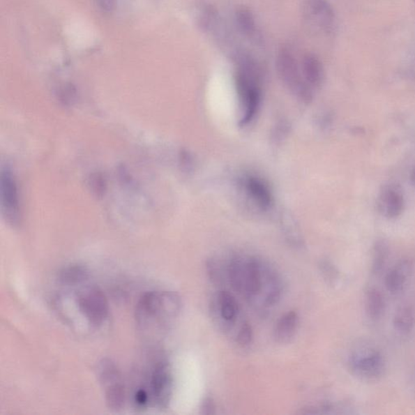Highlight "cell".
Here are the masks:
<instances>
[{
  "mask_svg": "<svg viewBox=\"0 0 415 415\" xmlns=\"http://www.w3.org/2000/svg\"><path fill=\"white\" fill-rule=\"evenodd\" d=\"M182 300L173 292H149L137 305L135 318L139 331L146 338L157 337L181 311Z\"/></svg>",
  "mask_w": 415,
  "mask_h": 415,
  "instance_id": "1",
  "label": "cell"
},
{
  "mask_svg": "<svg viewBox=\"0 0 415 415\" xmlns=\"http://www.w3.org/2000/svg\"><path fill=\"white\" fill-rule=\"evenodd\" d=\"M261 69L254 59L246 54L236 58L234 81L243 109L240 126H245L256 116L261 104Z\"/></svg>",
  "mask_w": 415,
  "mask_h": 415,
  "instance_id": "2",
  "label": "cell"
},
{
  "mask_svg": "<svg viewBox=\"0 0 415 415\" xmlns=\"http://www.w3.org/2000/svg\"><path fill=\"white\" fill-rule=\"evenodd\" d=\"M277 69L280 78L296 97L304 103L312 100V88L309 86L300 70L296 57L291 48L280 49L277 57Z\"/></svg>",
  "mask_w": 415,
  "mask_h": 415,
  "instance_id": "3",
  "label": "cell"
},
{
  "mask_svg": "<svg viewBox=\"0 0 415 415\" xmlns=\"http://www.w3.org/2000/svg\"><path fill=\"white\" fill-rule=\"evenodd\" d=\"M76 303L80 314L90 326H102L109 316V303L101 289L94 285L82 287L76 294Z\"/></svg>",
  "mask_w": 415,
  "mask_h": 415,
  "instance_id": "4",
  "label": "cell"
},
{
  "mask_svg": "<svg viewBox=\"0 0 415 415\" xmlns=\"http://www.w3.org/2000/svg\"><path fill=\"white\" fill-rule=\"evenodd\" d=\"M146 383L138 388L146 393L149 405L153 404L161 409L167 407L171 402L173 388L172 375L168 363L165 361L155 363L149 371Z\"/></svg>",
  "mask_w": 415,
  "mask_h": 415,
  "instance_id": "5",
  "label": "cell"
},
{
  "mask_svg": "<svg viewBox=\"0 0 415 415\" xmlns=\"http://www.w3.org/2000/svg\"><path fill=\"white\" fill-rule=\"evenodd\" d=\"M348 363L354 376L368 382L377 381L386 369L382 353L372 347L354 349L349 357Z\"/></svg>",
  "mask_w": 415,
  "mask_h": 415,
  "instance_id": "6",
  "label": "cell"
},
{
  "mask_svg": "<svg viewBox=\"0 0 415 415\" xmlns=\"http://www.w3.org/2000/svg\"><path fill=\"white\" fill-rule=\"evenodd\" d=\"M98 376L109 408L114 411L121 409L126 399V391L121 372L116 365L111 360H103L98 366Z\"/></svg>",
  "mask_w": 415,
  "mask_h": 415,
  "instance_id": "7",
  "label": "cell"
},
{
  "mask_svg": "<svg viewBox=\"0 0 415 415\" xmlns=\"http://www.w3.org/2000/svg\"><path fill=\"white\" fill-rule=\"evenodd\" d=\"M1 202L4 217L11 224L19 220V196L16 181L11 172L6 169L1 176Z\"/></svg>",
  "mask_w": 415,
  "mask_h": 415,
  "instance_id": "8",
  "label": "cell"
},
{
  "mask_svg": "<svg viewBox=\"0 0 415 415\" xmlns=\"http://www.w3.org/2000/svg\"><path fill=\"white\" fill-rule=\"evenodd\" d=\"M377 206L383 216L390 219L399 217L405 206L402 188L393 183L384 186L379 194Z\"/></svg>",
  "mask_w": 415,
  "mask_h": 415,
  "instance_id": "9",
  "label": "cell"
},
{
  "mask_svg": "<svg viewBox=\"0 0 415 415\" xmlns=\"http://www.w3.org/2000/svg\"><path fill=\"white\" fill-rule=\"evenodd\" d=\"M243 185L249 198H251L259 208L266 210L272 206L273 202L272 193L262 179L247 176L243 178Z\"/></svg>",
  "mask_w": 415,
  "mask_h": 415,
  "instance_id": "10",
  "label": "cell"
},
{
  "mask_svg": "<svg viewBox=\"0 0 415 415\" xmlns=\"http://www.w3.org/2000/svg\"><path fill=\"white\" fill-rule=\"evenodd\" d=\"M413 270V263L411 259H402L395 264L386 277V287L388 292L396 294L402 292L407 279L411 277Z\"/></svg>",
  "mask_w": 415,
  "mask_h": 415,
  "instance_id": "11",
  "label": "cell"
},
{
  "mask_svg": "<svg viewBox=\"0 0 415 415\" xmlns=\"http://www.w3.org/2000/svg\"><path fill=\"white\" fill-rule=\"evenodd\" d=\"M299 324V317L296 312L291 311L283 315L279 319L273 331L276 342L287 344L292 341L296 335Z\"/></svg>",
  "mask_w": 415,
  "mask_h": 415,
  "instance_id": "12",
  "label": "cell"
},
{
  "mask_svg": "<svg viewBox=\"0 0 415 415\" xmlns=\"http://www.w3.org/2000/svg\"><path fill=\"white\" fill-rule=\"evenodd\" d=\"M303 76L310 86L319 88L324 82V73L323 65L315 54H307L303 58L301 63Z\"/></svg>",
  "mask_w": 415,
  "mask_h": 415,
  "instance_id": "13",
  "label": "cell"
},
{
  "mask_svg": "<svg viewBox=\"0 0 415 415\" xmlns=\"http://www.w3.org/2000/svg\"><path fill=\"white\" fill-rule=\"evenodd\" d=\"M308 16L323 27H328L333 22V13L326 0H306Z\"/></svg>",
  "mask_w": 415,
  "mask_h": 415,
  "instance_id": "14",
  "label": "cell"
},
{
  "mask_svg": "<svg viewBox=\"0 0 415 415\" xmlns=\"http://www.w3.org/2000/svg\"><path fill=\"white\" fill-rule=\"evenodd\" d=\"M365 307L369 319L377 321L384 312V300L377 289L369 287L365 294Z\"/></svg>",
  "mask_w": 415,
  "mask_h": 415,
  "instance_id": "15",
  "label": "cell"
},
{
  "mask_svg": "<svg viewBox=\"0 0 415 415\" xmlns=\"http://www.w3.org/2000/svg\"><path fill=\"white\" fill-rule=\"evenodd\" d=\"M89 274L87 270L82 266H71L64 268L59 273V282L64 287H77L87 281Z\"/></svg>",
  "mask_w": 415,
  "mask_h": 415,
  "instance_id": "16",
  "label": "cell"
},
{
  "mask_svg": "<svg viewBox=\"0 0 415 415\" xmlns=\"http://www.w3.org/2000/svg\"><path fill=\"white\" fill-rule=\"evenodd\" d=\"M415 324V315L412 307L400 308L393 318V326L399 333L407 335L411 333Z\"/></svg>",
  "mask_w": 415,
  "mask_h": 415,
  "instance_id": "17",
  "label": "cell"
},
{
  "mask_svg": "<svg viewBox=\"0 0 415 415\" xmlns=\"http://www.w3.org/2000/svg\"><path fill=\"white\" fill-rule=\"evenodd\" d=\"M220 316L227 322H232L238 314V304L236 299L227 292H222L218 296Z\"/></svg>",
  "mask_w": 415,
  "mask_h": 415,
  "instance_id": "18",
  "label": "cell"
},
{
  "mask_svg": "<svg viewBox=\"0 0 415 415\" xmlns=\"http://www.w3.org/2000/svg\"><path fill=\"white\" fill-rule=\"evenodd\" d=\"M237 27L244 35L252 37L256 34L257 23L251 11L248 8H240L236 14Z\"/></svg>",
  "mask_w": 415,
  "mask_h": 415,
  "instance_id": "19",
  "label": "cell"
},
{
  "mask_svg": "<svg viewBox=\"0 0 415 415\" xmlns=\"http://www.w3.org/2000/svg\"><path fill=\"white\" fill-rule=\"evenodd\" d=\"M388 256V248L384 241H377L374 245L372 254V271L375 275L381 273L386 264Z\"/></svg>",
  "mask_w": 415,
  "mask_h": 415,
  "instance_id": "20",
  "label": "cell"
},
{
  "mask_svg": "<svg viewBox=\"0 0 415 415\" xmlns=\"http://www.w3.org/2000/svg\"><path fill=\"white\" fill-rule=\"evenodd\" d=\"M319 269H321L324 279H326L329 284L336 282L338 278V271L331 262L323 261L319 264Z\"/></svg>",
  "mask_w": 415,
  "mask_h": 415,
  "instance_id": "21",
  "label": "cell"
},
{
  "mask_svg": "<svg viewBox=\"0 0 415 415\" xmlns=\"http://www.w3.org/2000/svg\"><path fill=\"white\" fill-rule=\"evenodd\" d=\"M253 338V331L251 324L248 322H244L237 335V342L240 346H248L252 342Z\"/></svg>",
  "mask_w": 415,
  "mask_h": 415,
  "instance_id": "22",
  "label": "cell"
},
{
  "mask_svg": "<svg viewBox=\"0 0 415 415\" xmlns=\"http://www.w3.org/2000/svg\"><path fill=\"white\" fill-rule=\"evenodd\" d=\"M202 411L203 414H213L215 413V405L211 398H206L202 402Z\"/></svg>",
  "mask_w": 415,
  "mask_h": 415,
  "instance_id": "23",
  "label": "cell"
},
{
  "mask_svg": "<svg viewBox=\"0 0 415 415\" xmlns=\"http://www.w3.org/2000/svg\"><path fill=\"white\" fill-rule=\"evenodd\" d=\"M412 180L415 185V167H414L413 172H412Z\"/></svg>",
  "mask_w": 415,
  "mask_h": 415,
  "instance_id": "24",
  "label": "cell"
}]
</instances>
